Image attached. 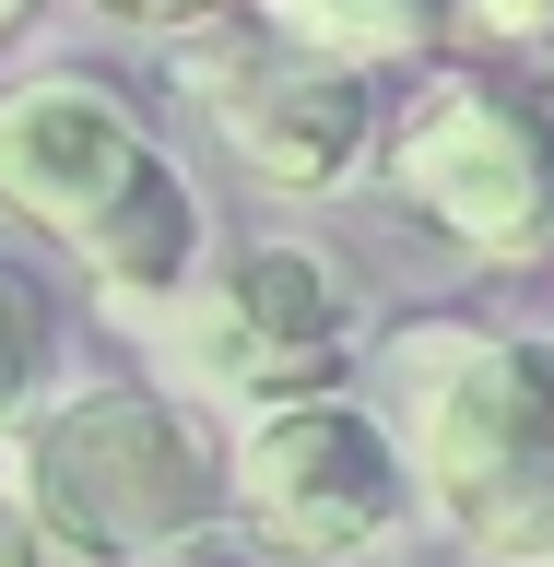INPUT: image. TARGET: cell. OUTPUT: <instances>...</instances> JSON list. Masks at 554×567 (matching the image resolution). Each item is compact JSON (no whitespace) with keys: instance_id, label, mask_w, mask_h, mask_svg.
<instances>
[{"instance_id":"9a60e30c","label":"cell","mask_w":554,"mask_h":567,"mask_svg":"<svg viewBox=\"0 0 554 567\" xmlns=\"http://www.w3.org/2000/svg\"><path fill=\"white\" fill-rule=\"evenodd\" d=\"M35 12H48V0H0V48H12V35H24Z\"/></svg>"},{"instance_id":"277c9868","label":"cell","mask_w":554,"mask_h":567,"mask_svg":"<svg viewBox=\"0 0 554 567\" xmlns=\"http://www.w3.org/2000/svg\"><path fill=\"white\" fill-rule=\"evenodd\" d=\"M142 367L189 390L201 414H248V402H295V390L354 379L366 354V296L331 248L307 237H212L201 272L177 284L154 319H130Z\"/></svg>"},{"instance_id":"7a4b0ae2","label":"cell","mask_w":554,"mask_h":567,"mask_svg":"<svg viewBox=\"0 0 554 567\" xmlns=\"http://www.w3.org/2000/svg\"><path fill=\"white\" fill-rule=\"evenodd\" d=\"M0 496L106 567H154L166 544L224 532V414L142 379H60L0 437Z\"/></svg>"},{"instance_id":"30bf717a","label":"cell","mask_w":554,"mask_h":567,"mask_svg":"<svg viewBox=\"0 0 554 567\" xmlns=\"http://www.w3.org/2000/svg\"><path fill=\"white\" fill-rule=\"evenodd\" d=\"M272 12L283 35H307L331 60H366V71H401L425 48H449V0H248Z\"/></svg>"},{"instance_id":"5bb4252c","label":"cell","mask_w":554,"mask_h":567,"mask_svg":"<svg viewBox=\"0 0 554 567\" xmlns=\"http://www.w3.org/2000/svg\"><path fill=\"white\" fill-rule=\"evenodd\" d=\"M154 567H248V556H224V544H212V532H201V544H166V556H154Z\"/></svg>"},{"instance_id":"4fadbf2b","label":"cell","mask_w":554,"mask_h":567,"mask_svg":"<svg viewBox=\"0 0 554 567\" xmlns=\"http://www.w3.org/2000/svg\"><path fill=\"white\" fill-rule=\"evenodd\" d=\"M0 567H106L95 544H71V532H48L35 508H12L0 496Z\"/></svg>"},{"instance_id":"8fae6325","label":"cell","mask_w":554,"mask_h":567,"mask_svg":"<svg viewBox=\"0 0 554 567\" xmlns=\"http://www.w3.org/2000/svg\"><path fill=\"white\" fill-rule=\"evenodd\" d=\"M449 48H472V60H554V0H449Z\"/></svg>"},{"instance_id":"9c48e42d","label":"cell","mask_w":554,"mask_h":567,"mask_svg":"<svg viewBox=\"0 0 554 567\" xmlns=\"http://www.w3.org/2000/svg\"><path fill=\"white\" fill-rule=\"evenodd\" d=\"M60 379H71V296H60V272H48L35 248L0 237V437Z\"/></svg>"},{"instance_id":"7c38bea8","label":"cell","mask_w":554,"mask_h":567,"mask_svg":"<svg viewBox=\"0 0 554 567\" xmlns=\"http://www.w3.org/2000/svg\"><path fill=\"white\" fill-rule=\"evenodd\" d=\"M95 24H118V35H142V48H166V35H189V24H212V12H237V0H83Z\"/></svg>"},{"instance_id":"ba28073f","label":"cell","mask_w":554,"mask_h":567,"mask_svg":"<svg viewBox=\"0 0 554 567\" xmlns=\"http://www.w3.org/2000/svg\"><path fill=\"white\" fill-rule=\"evenodd\" d=\"M201 248H212V213H201V189H189V166L154 142V154H142V166L118 177V189H106V202L83 213L48 260H60V272L83 284L118 331H130V319H154L177 284L201 272Z\"/></svg>"},{"instance_id":"52a82bcc","label":"cell","mask_w":554,"mask_h":567,"mask_svg":"<svg viewBox=\"0 0 554 567\" xmlns=\"http://www.w3.org/2000/svg\"><path fill=\"white\" fill-rule=\"evenodd\" d=\"M154 154V106L95 60H35L0 83V225L60 248L118 177Z\"/></svg>"},{"instance_id":"6da1fadb","label":"cell","mask_w":554,"mask_h":567,"mask_svg":"<svg viewBox=\"0 0 554 567\" xmlns=\"http://www.w3.org/2000/svg\"><path fill=\"white\" fill-rule=\"evenodd\" d=\"M354 367L401 437L414 520H437L472 567H554V331L401 319Z\"/></svg>"},{"instance_id":"3957f363","label":"cell","mask_w":554,"mask_h":567,"mask_svg":"<svg viewBox=\"0 0 554 567\" xmlns=\"http://www.w3.org/2000/svg\"><path fill=\"white\" fill-rule=\"evenodd\" d=\"M366 177L401 225H425L484 272L554 260V106L495 60H460V48L401 60V83L378 95Z\"/></svg>"},{"instance_id":"8992f818","label":"cell","mask_w":554,"mask_h":567,"mask_svg":"<svg viewBox=\"0 0 554 567\" xmlns=\"http://www.w3.org/2000/svg\"><path fill=\"white\" fill-rule=\"evenodd\" d=\"M177 83L201 95L212 142L237 154V177H260L272 202H331L366 177V142H378V95L389 71L366 60H331L307 35H283L272 12H212V24L166 35Z\"/></svg>"},{"instance_id":"5b68a950","label":"cell","mask_w":554,"mask_h":567,"mask_svg":"<svg viewBox=\"0 0 554 567\" xmlns=\"http://www.w3.org/2000/svg\"><path fill=\"white\" fill-rule=\"evenodd\" d=\"M224 520L260 556H295V567H343V556L401 544L414 532V473H401L389 414L354 379L224 414Z\"/></svg>"}]
</instances>
